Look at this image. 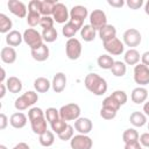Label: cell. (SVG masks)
<instances>
[{"label":"cell","mask_w":149,"mask_h":149,"mask_svg":"<svg viewBox=\"0 0 149 149\" xmlns=\"http://www.w3.org/2000/svg\"><path fill=\"white\" fill-rule=\"evenodd\" d=\"M84 85L94 95L105 94L107 91V87H108L107 81L102 77H100L98 73H93V72L86 74V77L84 79Z\"/></svg>","instance_id":"6da1fadb"},{"label":"cell","mask_w":149,"mask_h":149,"mask_svg":"<svg viewBox=\"0 0 149 149\" xmlns=\"http://www.w3.org/2000/svg\"><path fill=\"white\" fill-rule=\"evenodd\" d=\"M38 100V94L35 91H27L22 95H20L17 99H15L14 107L17 111H24L28 107L33 106Z\"/></svg>","instance_id":"7a4b0ae2"},{"label":"cell","mask_w":149,"mask_h":149,"mask_svg":"<svg viewBox=\"0 0 149 149\" xmlns=\"http://www.w3.org/2000/svg\"><path fill=\"white\" fill-rule=\"evenodd\" d=\"M59 116L64 121H76L80 118V107L74 102L66 104L59 108Z\"/></svg>","instance_id":"3957f363"},{"label":"cell","mask_w":149,"mask_h":149,"mask_svg":"<svg viewBox=\"0 0 149 149\" xmlns=\"http://www.w3.org/2000/svg\"><path fill=\"white\" fill-rule=\"evenodd\" d=\"M23 41L26 42V44L30 48V50L33 49H37L43 44V38H42V34H40L36 29L34 28H28L23 31Z\"/></svg>","instance_id":"277c9868"},{"label":"cell","mask_w":149,"mask_h":149,"mask_svg":"<svg viewBox=\"0 0 149 149\" xmlns=\"http://www.w3.org/2000/svg\"><path fill=\"white\" fill-rule=\"evenodd\" d=\"M81 50H83V47H81V43L78 38L73 37V38H69L66 41V43H65V54H66L69 59H71V61L78 59L81 55Z\"/></svg>","instance_id":"5b68a950"},{"label":"cell","mask_w":149,"mask_h":149,"mask_svg":"<svg viewBox=\"0 0 149 149\" xmlns=\"http://www.w3.org/2000/svg\"><path fill=\"white\" fill-rule=\"evenodd\" d=\"M134 81L140 86H144L149 84V68L143 65L142 63L136 64L134 66Z\"/></svg>","instance_id":"8992f818"},{"label":"cell","mask_w":149,"mask_h":149,"mask_svg":"<svg viewBox=\"0 0 149 149\" xmlns=\"http://www.w3.org/2000/svg\"><path fill=\"white\" fill-rule=\"evenodd\" d=\"M122 38H123V44H126L127 47H130V49H134V47H137L142 41L141 33L135 28L127 29L123 33Z\"/></svg>","instance_id":"52a82bcc"},{"label":"cell","mask_w":149,"mask_h":149,"mask_svg":"<svg viewBox=\"0 0 149 149\" xmlns=\"http://www.w3.org/2000/svg\"><path fill=\"white\" fill-rule=\"evenodd\" d=\"M88 17H90V24L95 30H100L104 26L107 24V16L105 12L101 9H93Z\"/></svg>","instance_id":"ba28073f"},{"label":"cell","mask_w":149,"mask_h":149,"mask_svg":"<svg viewBox=\"0 0 149 149\" xmlns=\"http://www.w3.org/2000/svg\"><path fill=\"white\" fill-rule=\"evenodd\" d=\"M70 146L72 149H91L93 146V141L87 135L78 134L70 140Z\"/></svg>","instance_id":"9c48e42d"},{"label":"cell","mask_w":149,"mask_h":149,"mask_svg":"<svg viewBox=\"0 0 149 149\" xmlns=\"http://www.w3.org/2000/svg\"><path fill=\"white\" fill-rule=\"evenodd\" d=\"M102 43H104V49L109 55L119 56L125 51V44L118 37H114V38H112L109 41H106V42H102Z\"/></svg>","instance_id":"30bf717a"},{"label":"cell","mask_w":149,"mask_h":149,"mask_svg":"<svg viewBox=\"0 0 149 149\" xmlns=\"http://www.w3.org/2000/svg\"><path fill=\"white\" fill-rule=\"evenodd\" d=\"M87 15H88L87 8L81 5L73 6L70 10V20L74 21L76 23H78L80 26H84V20L87 17Z\"/></svg>","instance_id":"8fae6325"},{"label":"cell","mask_w":149,"mask_h":149,"mask_svg":"<svg viewBox=\"0 0 149 149\" xmlns=\"http://www.w3.org/2000/svg\"><path fill=\"white\" fill-rule=\"evenodd\" d=\"M52 17H54V20L57 23H66V22H69V20H70V13L68 10V7L64 3L58 2L56 5V7H55Z\"/></svg>","instance_id":"7c38bea8"},{"label":"cell","mask_w":149,"mask_h":149,"mask_svg":"<svg viewBox=\"0 0 149 149\" xmlns=\"http://www.w3.org/2000/svg\"><path fill=\"white\" fill-rule=\"evenodd\" d=\"M8 9L12 14H14L15 16L23 19L27 16V7L22 1H17V0H9L8 3Z\"/></svg>","instance_id":"4fadbf2b"},{"label":"cell","mask_w":149,"mask_h":149,"mask_svg":"<svg viewBox=\"0 0 149 149\" xmlns=\"http://www.w3.org/2000/svg\"><path fill=\"white\" fill-rule=\"evenodd\" d=\"M92 128H93V125L88 118H79L74 121V129L79 134L87 135L92 130Z\"/></svg>","instance_id":"5bb4252c"},{"label":"cell","mask_w":149,"mask_h":149,"mask_svg":"<svg viewBox=\"0 0 149 149\" xmlns=\"http://www.w3.org/2000/svg\"><path fill=\"white\" fill-rule=\"evenodd\" d=\"M66 86V76L63 72H57L51 81V87L56 93H61L65 90Z\"/></svg>","instance_id":"9a60e30c"},{"label":"cell","mask_w":149,"mask_h":149,"mask_svg":"<svg viewBox=\"0 0 149 149\" xmlns=\"http://www.w3.org/2000/svg\"><path fill=\"white\" fill-rule=\"evenodd\" d=\"M47 122H48V121H47V119H45V115L30 120L31 130H33L35 134H37V135L43 134L44 132L48 130V125H47Z\"/></svg>","instance_id":"2e32d148"},{"label":"cell","mask_w":149,"mask_h":149,"mask_svg":"<svg viewBox=\"0 0 149 149\" xmlns=\"http://www.w3.org/2000/svg\"><path fill=\"white\" fill-rule=\"evenodd\" d=\"M83 28V26L76 23L74 21H71L69 20V22H66L63 28H62V34L64 37H68V38H73V36L76 35V33L78 30H80Z\"/></svg>","instance_id":"e0dca14e"},{"label":"cell","mask_w":149,"mask_h":149,"mask_svg":"<svg viewBox=\"0 0 149 149\" xmlns=\"http://www.w3.org/2000/svg\"><path fill=\"white\" fill-rule=\"evenodd\" d=\"M49 54H50L49 48H48L47 44H44V43H43L40 48H37V49L30 50L31 57H33L35 61H37V62H44V61H47V59L49 58Z\"/></svg>","instance_id":"ac0fdd59"},{"label":"cell","mask_w":149,"mask_h":149,"mask_svg":"<svg viewBox=\"0 0 149 149\" xmlns=\"http://www.w3.org/2000/svg\"><path fill=\"white\" fill-rule=\"evenodd\" d=\"M147 98H148V91L142 86L135 87L130 93V99L134 104H142L147 100Z\"/></svg>","instance_id":"d6986e66"},{"label":"cell","mask_w":149,"mask_h":149,"mask_svg":"<svg viewBox=\"0 0 149 149\" xmlns=\"http://www.w3.org/2000/svg\"><path fill=\"white\" fill-rule=\"evenodd\" d=\"M9 123L13 128L16 129H21L27 125V116L22 113V112H16L13 113L9 118Z\"/></svg>","instance_id":"ffe728a7"},{"label":"cell","mask_w":149,"mask_h":149,"mask_svg":"<svg viewBox=\"0 0 149 149\" xmlns=\"http://www.w3.org/2000/svg\"><path fill=\"white\" fill-rule=\"evenodd\" d=\"M1 61L6 64H13L16 61V51L13 47H3L0 51Z\"/></svg>","instance_id":"44dd1931"},{"label":"cell","mask_w":149,"mask_h":149,"mask_svg":"<svg viewBox=\"0 0 149 149\" xmlns=\"http://www.w3.org/2000/svg\"><path fill=\"white\" fill-rule=\"evenodd\" d=\"M99 37L101 38L102 42H106V41H109V40L116 37V29H115V27L107 23L106 26H104L99 30Z\"/></svg>","instance_id":"7402d4cb"},{"label":"cell","mask_w":149,"mask_h":149,"mask_svg":"<svg viewBox=\"0 0 149 149\" xmlns=\"http://www.w3.org/2000/svg\"><path fill=\"white\" fill-rule=\"evenodd\" d=\"M23 41V35L19 30H12L6 35V43L8 47H19Z\"/></svg>","instance_id":"603a6c76"},{"label":"cell","mask_w":149,"mask_h":149,"mask_svg":"<svg viewBox=\"0 0 149 149\" xmlns=\"http://www.w3.org/2000/svg\"><path fill=\"white\" fill-rule=\"evenodd\" d=\"M5 84L7 86V90L10 93H20L22 91V81L15 76H12V77L7 78Z\"/></svg>","instance_id":"cb8c5ba5"},{"label":"cell","mask_w":149,"mask_h":149,"mask_svg":"<svg viewBox=\"0 0 149 149\" xmlns=\"http://www.w3.org/2000/svg\"><path fill=\"white\" fill-rule=\"evenodd\" d=\"M51 86V83L45 77H38L34 80V88L38 93H47Z\"/></svg>","instance_id":"d4e9b609"},{"label":"cell","mask_w":149,"mask_h":149,"mask_svg":"<svg viewBox=\"0 0 149 149\" xmlns=\"http://www.w3.org/2000/svg\"><path fill=\"white\" fill-rule=\"evenodd\" d=\"M123 59L127 65H136L141 59V55L136 49H129L125 52Z\"/></svg>","instance_id":"484cf974"},{"label":"cell","mask_w":149,"mask_h":149,"mask_svg":"<svg viewBox=\"0 0 149 149\" xmlns=\"http://www.w3.org/2000/svg\"><path fill=\"white\" fill-rule=\"evenodd\" d=\"M129 121L134 127H143L147 123V115L142 112H133L129 116Z\"/></svg>","instance_id":"4316f807"},{"label":"cell","mask_w":149,"mask_h":149,"mask_svg":"<svg viewBox=\"0 0 149 149\" xmlns=\"http://www.w3.org/2000/svg\"><path fill=\"white\" fill-rule=\"evenodd\" d=\"M97 30L91 24H84L80 29V36L85 42H92L95 38Z\"/></svg>","instance_id":"83f0119b"},{"label":"cell","mask_w":149,"mask_h":149,"mask_svg":"<svg viewBox=\"0 0 149 149\" xmlns=\"http://www.w3.org/2000/svg\"><path fill=\"white\" fill-rule=\"evenodd\" d=\"M57 3L56 0H43L41 3V14L43 16H51Z\"/></svg>","instance_id":"f1b7e54d"},{"label":"cell","mask_w":149,"mask_h":149,"mask_svg":"<svg viewBox=\"0 0 149 149\" xmlns=\"http://www.w3.org/2000/svg\"><path fill=\"white\" fill-rule=\"evenodd\" d=\"M114 59L111 55H107V54H104V55H100L97 59V63L99 65V68L104 69V70H111L113 64H114Z\"/></svg>","instance_id":"f546056e"},{"label":"cell","mask_w":149,"mask_h":149,"mask_svg":"<svg viewBox=\"0 0 149 149\" xmlns=\"http://www.w3.org/2000/svg\"><path fill=\"white\" fill-rule=\"evenodd\" d=\"M38 141L41 143V146L45 147V148H49L54 144V141H55V135H54V132L51 130H47L44 132L43 134L38 135Z\"/></svg>","instance_id":"4dcf8cb0"},{"label":"cell","mask_w":149,"mask_h":149,"mask_svg":"<svg viewBox=\"0 0 149 149\" xmlns=\"http://www.w3.org/2000/svg\"><path fill=\"white\" fill-rule=\"evenodd\" d=\"M112 73L115 76V77H123L127 72V65L125 62H121V61H115L112 69H111Z\"/></svg>","instance_id":"1f68e13d"},{"label":"cell","mask_w":149,"mask_h":149,"mask_svg":"<svg viewBox=\"0 0 149 149\" xmlns=\"http://www.w3.org/2000/svg\"><path fill=\"white\" fill-rule=\"evenodd\" d=\"M12 27H13V22H12V20L7 16V15H5V14H0V33H2V34H8L9 31H12L10 29H12Z\"/></svg>","instance_id":"d6a6232c"},{"label":"cell","mask_w":149,"mask_h":149,"mask_svg":"<svg viewBox=\"0 0 149 149\" xmlns=\"http://www.w3.org/2000/svg\"><path fill=\"white\" fill-rule=\"evenodd\" d=\"M139 133L135 128H127L123 134H122V140L125 143L133 142V141H139Z\"/></svg>","instance_id":"836d02e7"},{"label":"cell","mask_w":149,"mask_h":149,"mask_svg":"<svg viewBox=\"0 0 149 149\" xmlns=\"http://www.w3.org/2000/svg\"><path fill=\"white\" fill-rule=\"evenodd\" d=\"M57 36H58V33L55 28H49V29H43L42 31V38L44 42L47 43H52L57 40Z\"/></svg>","instance_id":"e575fe53"},{"label":"cell","mask_w":149,"mask_h":149,"mask_svg":"<svg viewBox=\"0 0 149 149\" xmlns=\"http://www.w3.org/2000/svg\"><path fill=\"white\" fill-rule=\"evenodd\" d=\"M50 126H51V129H52V132L54 133H56L57 135L58 134H61V133H63L65 129H66V127L69 126V123L66 122V121H64L63 119H58V120H56V121H54L52 123H50Z\"/></svg>","instance_id":"d590c367"},{"label":"cell","mask_w":149,"mask_h":149,"mask_svg":"<svg viewBox=\"0 0 149 149\" xmlns=\"http://www.w3.org/2000/svg\"><path fill=\"white\" fill-rule=\"evenodd\" d=\"M111 97H112L120 106L125 105V104L127 102V100H128L127 93H126L125 91H122V90H116V91H114V92L111 94Z\"/></svg>","instance_id":"8d00e7d4"},{"label":"cell","mask_w":149,"mask_h":149,"mask_svg":"<svg viewBox=\"0 0 149 149\" xmlns=\"http://www.w3.org/2000/svg\"><path fill=\"white\" fill-rule=\"evenodd\" d=\"M45 114V119L49 123H52L54 121L58 120L61 116H59V109H56L55 107H49L47 108V111L44 112Z\"/></svg>","instance_id":"74e56055"},{"label":"cell","mask_w":149,"mask_h":149,"mask_svg":"<svg viewBox=\"0 0 149 149\" xmlns=\"http://www.w3.org/2000/svg\"><path fill=\"white\" fill-rule=\"evenodd\" d=\"M41 13H35V12H28V15H27V23L30 26V27H35L37 24H40V21H41Z\"/></svg>","instance_id":"f35d334b"},{"label":"cell","mask_w":149,"mask_h":149,"mask_svg":"<svg viewBox=\"0 0 149 149\" xmlns=\"http://www.w3.org/2000/svg\"><path fill=\"white\" fill-rule=\"evenodd\" d=\"M116 111L112 109V108H108V107H104L101 106V109H100V116L105 120H112L116 116Z\"/></svg>","instance_id":"ab89813d"},{"label":"cell","mask_w":149,"mask_h":149,"mask_svg":"<svg viewBox=\"0 0 149 149\" xmlns=\"http://www.w3.org/2000/svg\"><path fill=\"white\" fill-rule=\"evenodd\" d=\"M102 106L104 107H108V108H112V109H114V111H119L120 109V105L111 97V95H108V97H106L104 100H102Z\"/></svg>","instance_id":"60d3db41"},{"label":"cell","mask_w":149,"mask_h":149,"mask_svg":"<svg viewBox=\"0 0 149 149\" xmlns=\"http://www.w3.org/2000/svg\"><path fill=\"white\" fill-rule=\"evenodd\" d=\"M73 133H74L73 127H72L71 125H69V126L66 127V129H65L63 133L58 134V137H59L62 141H69V140H71V139L74 136V135H73Z\"/></svg>","instance_id":"b9f144b4"},{"label":"cell","mask_w":149,"mask_h":149,"mask_svg":"<svg viewBox=\"0 0 149 149\" xmlns=\"http://www.w3.org/2000/svg\"><path fill=\"white\" fill-rule=\"evenodd\" d=\"M54 17L52 16H42L41 21H40V26L43 29H49V28H54Z\"/></svg>","instance_id":"7bdbcfd3"},{"label":"cell","mask_w":149,"mask_h":149,"mask_svg":"<svg viewBox=\"0 0 149 149\" xmlns=\"http://www.w3.org/2000/svg\"><path fill=\"white\" fill-rule=\"evenodd\" d=\"M44 112L42 111V108L40 107H33L28 111V119L29 121L33 120V119H36V118H40V116H44Z\"/></svg>","instance_id":"ee69618b"},{"label":"cell","mask_w":149,"mask_h":149,"mask_svg":"<svg viewBox=\"0 0 149 149\" xmlns=\"http://www.w3.org/2000/svg\"><path fill=\"white\" fill-rule=\"evenodd\" d=\"M41 0H31L28 3V12H35V13H41Z\"/></svg>","instance_id":"f6af8a7d"},{"label":"cell","mask_w":149,"mask_h":149,"mask_svg":"<svg viewBox=\"0 0 149 149\" xmlns=\"http://www.w3.org/2000/svg\"><path fill=\"white\" fill-rule=\"evenodd\" d=\"M126 5L130 9H139L143 6V0H127Z\"/></svg>","instance_id":"bcb514c9"},{"label":"cell","mask_w":149,"mask_h":149,"mask_svg":"<svg viewBox=\"0 0 149 149\" xmlns=\"http://www.w3.org/2000/svg\"><path fill=\"white\" fill-rule=\"evenodd\" d=\"M139 142L141 143L142 147L149 148V133H143L139 137Z\"/></svg>","instance_id":"7dc6e473"},{"label":"cell","mask_w":149,"mask_h":149,"mask_svg":"<svg viewBox=\"0 0 149 149\" xmlns=\"http://www.w3.org/2000/svg\"><path fill=\"white\" fill-rule=\"evenodd\" d=\"M125 149H142V146L139 141H133L125 143Z\"/></svg>","instance_id":"c3c4849f"},{"label":"cell","mask_w":149,"mask_h":149,"mask_svg":"<svg viewBox=\"0 0 149 149\" xmlns=\"http://www.w3.org/2000/svg\"><path fill=\"white\" fill-rule=\"evenodd\" d=\"M8 122H9V121H8L7 115H6L5 113H1V114H0V129L3 130V129L7 127Z\"/></svg>","instance_id":"681fc988"},{"label":"cell","mask_w":149,"mask_h":149,"mask_svg":"<svg viewBox=\"0 0 149 149\" xmlns=\"http://www.w3.org/2000/svg\"><path fill=\"white\" fill-rule=\"evenodd\" d=\"M107 3L112 7H115V8H121L123 5H125V1L123 0H108Z\"/></svg>","instance_id":"f907efd6"},{"label":"cell","mask_w":149,"mask_h":149,"mask_svg":"<svg viewBox=\"0 0 149 149\" xmlns=\"http://www.w3.org/2000/svg\"><path fill=\"white\" fill-rule=\"evenodd\" d=\"M141 63L149 68V51H146L141 55Z\"/></svg>","instance_id":"816d5d0a"},{"label":"cell","mask_w":149,"mask_h":149,"mask_svg":"<svg viewBox=\"0 0 149 149\" xmlns=\"http://www.w3.org/2000/svg\"><path fill=\"white\" fill-rule=\"evenodd\" d=\"M13 149H30V147L26 142H20L13 147Z\"/></svg>","instance_id":"f5cc1de1"},{"label":"cell","mask_w":149,"mask_h":149,"mask_svg":"<svg viewBox=\"0 0 149 149\" xmlns=\"http://www.w3.org/2000/svg\"><path fill=\"white\" fill-rule=\"evenodd\" d=\"M0 88H1V93H0V99H2V98L5 97V94H6V88H7L6 84H5V83L0 84Z\"/></svg>","instance_id":"db71d44e"},{"label":"cell","mask_w":149,"mask_h":149,"mask_svg":"<svg viewBox=\"0 0 149 149\" xmlns=\"http://www.w3.org/2000/svg\"><path fill=\"white\" fill-rule=\"evenodd\" d=\"M143 112H144V114L147 116H149V101L143 105Z\"/></svg>","instance_id":"11a10c76"},{"label":"cell","mask_w":149,"mask_h":149,"mask_svg":"<svg viewBox=\"0 0 149 149\" xmlns=\"http://www.w3.org/2000/svg\"><path fill=\"white\" fill-rule=\"evenodd\" d=\"M5 78H6V71L3 68H1V78H0V83H5Z\"/></svg>","instance_id":"9f6ffc18"},{"label":"cell","mask_w":149,"mask_h":149,"mask_svg":"<svg viewBox=\"0 0 149 149\" xmlns=\"http://www.w3.org/2000/svg\"><path fill=\"white\" fill-rule=\"evenodd\" d=\"M144 12H146L147 15H149V0L144 3Z\"/></svg>","instance_id":"6f0895ef"},{"label":"cell","mask_w":149,"mask_h":149,"mask_svg":"<svg viewBox=\"0 0 149 149\" xmlns=\"http://www.w3.org/2000/svg\"><path fill=\"white\" fill-rule=\"evenodd\" d=\"M0 149H7V147L5 144H0Z\"/></svg>","instance_id":"680465c9"},{"label":"cell","mask_w":149,"mask_h":149,"mask_svg":"<svg viewBox=\"0 0 149 149\" xmlns=\"http://www.w3.org/2000/svg\"><path fill=\"white\" fill-rule=\"evenodd\" d=\"M148 130H149V122H148Z\"/></svg>","instance_id":"91938a15"},{"label":"cell","mask_w":149,"mask_h":149,"mask_svg":"<svg viewBox=\"0 0 149 149\" xmlns=\"http://www.w3.org/2000/svg\"><path fill=\"white\" fill-rule=\"evenodd\" d=\"M49 149H50V148H49Z\"/></svg>","instance_id":"94428289"}]
</instances>
